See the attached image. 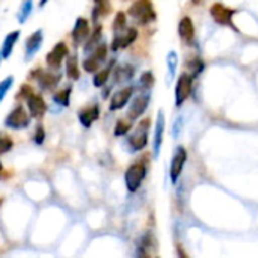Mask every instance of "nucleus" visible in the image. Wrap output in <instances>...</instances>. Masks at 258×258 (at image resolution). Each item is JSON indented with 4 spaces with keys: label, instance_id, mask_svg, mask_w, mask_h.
<instances>
[{
    "label": "nucleus",
    "instance_id": "nucleus-39",
    "mask_svg": "<svg viewBox=\"0 0 258 258\" xmlns=\"http://www.w3.org/2000/svg\"><path fill=\"white\" fill-rule=\"evenodd\" d=\"M106 2H109V0H94V3H106Z\"/></svg>",
    "mask_w": 258,
    "mask_h": 258
},
{
    "label": "nucleus",
    "instance_id": "nucleus-3",
    "mask_svg": "<svg viewBox=\"0 0 258 258\" xmlns=\"http://www.w3.org/2000/svg\"><path fill=\"white\" fill-rule=\"evenodd\" d=\"M147 175V166L142 162L133 163L127 168L125 174H124V181H125V187L128 192H138V189L141 187L142 181L145 180Z\"/></svg>",
    "mask_w": 258,
    "mask_h": 258
},
{
    "label": "nucleus",
    "instance_id": "nucleus-38",
    "mask_svg": "<svg viewBox=\"0 0 258 258\" xmlns=\"http://www.w3.org/2000/svg\"><path fill=\"white\" fill-rule=\"evenodd\" d=\"M47 2H48V0H39V6H41V8H44V6L47 5Z\"/></svg>",
    "mask_w": 258,
    "mask_h": 258
},
{
    "label": "nucleus",
    "instance_id": "nucleus-13",
    "mask_svg": "<svg viewBox=\"0 0 258 258\" xmlns=\"http://www.w3.org/2000/svg\"><path fill=\"white\" fill-rule=\"evenodd\" d=\"M133 92H135L133 86H125V88L116 91V92L112 95V98H110L109 110H110V112H115V110H121L122 107H125V104L132 100Z\"/></svg>",
    "mask_w": 258,
    "mask_h": 258
},
{
    "label": "nucleus",
    "instance_id": "nucleus-26",
    "mask_svg": "<svg viewBox=\"0 0 258 258\" xmlns=\"http://www.w3.org/2000/svg\"><path fill=\"white\" fill-rule=\"evenodd\" d=\"M177 65H178V54L177 51H169L166 56V67H168V80H174L175 73H177Z\"/></svg>",
    "mask_w": 258,
    "mask_h": 258
},
{
    "label": "nucleus",
    "instance_id": "nucleus-11",
    "mask_svg": "<svg viewBox=\"0 0 258 258\" xmlns=\"http://www.w3.org/2000/svg\"><path fill=\"white\" fill-rule=\"evenodd\" d=\"M89 35H91V29H89L88 20L83 17H79L74 23L73 30H71V38L74 41V45H80V44L86 42Z\"/></svg>",
    "mask_w": 258,
    "mask_h": 258
},
{
    "label": "nucleus",
    "instance_id": "nucleus-9",
    "mask_svg": "<svg viewBox=\"0 0 258 258\" xmlns=\"http://www.w3.org/2000/svg\"><path fill=\"white\" fill-rule=\"evenodd\" d=\"M192 82H194V76L183 73L178 80H177V86H175V104L180 107L183 106V103L189 98L190 92H192Z\"/></svg>",
    "mask_w": 258,
    "mask_h": 258
},
{
    "label": "nucleus",
    "instance_id": "nucleus-27",
    "mask_svg": "<svg viewBox=\"0 0 258 258\" xmlns=\"http://www.w3.org/2000/svg\"><path fill=\"white\" fill-rule=\"evenodd\" d=\"M133 73H135V70H133V67H130V65H124V67L118 68L116 73H115L116 82L121 83V82L130 80V79L133 77Z\"/></svg>",
    "mask_w": 258,
    "mask_h": 258
},
{
    "label": "nucleus",
    "instance_id": "nucleus-22",
    "mask_svg": "<svg viewBox=\"0 0 258 258\" xmlns=\"http://www.w3.org/2000/svg\"><path fill=\"white\" fill-rule=\"evenodd\" d=\"M113 65H115V60H112L104 70L95 73V76H94V79H92L94 86L101 88V86H104V85L107 83V80H109V77H110V73H112V70H113Z\"/></svg>",
    "mask_w": 258,
    "mask_h": 258
},
{
    "label": "nucleus",
    "instance_id": "nucleus-41",
    "mask_svg": "<svg viewBox=\"0 0 258 258\" xmlns=\"http://www.w3.org/2000/svg\"><path fill=\"white\" fill-rule=\"evenodd\" d=\"M2 59H3V57H2V54H0V63H2Z\"/></svg>",
    "mask_w": 258,
    "mask_h": 258
},
{
    "label": "nucleus",
    "instance_id": "nucleus-29",
    "mask_svg": "<svg viewBox=\"0 0 258 258\" xmlns=\"http://www.w3.org/2000/svg\"><path fill=\"white\" fill-rule=\"evenodd\" d=\"M153 85H154V76H153V73L151 71L142 73L141 77H139V86L142 89H150Z\"/></svg>",
    "mask_w": 258,
    "mask_h": 258
},
{
    "label": "nucleus",
    "instance_id": "nucleus-34",
    "mask_svg": "<svg viewBox=\"0 0 258 258\" xmlns=\"http://www.w3.org/2000/svg\"><path fill=\"white\" fill-rule=\"evenodd\" d=\"M45 138H47V135H45L44 127H42V125H38L36 130H35V135H33V142H35L36 145H42L44 141H45Z\"/></svg>",
    "mask_w": 258,
    "mask_h": 258
},
{
    "label": "nucleus",
    "instance_id": "nucleus-21",
    "mask_svg": "<svg viewBox=\"0 0 258 258\" xmlns=\"http://www.w3.org/2000/svg\"><path fill=\"white\" fill-rule=\"evenodd\" d=\"M65 73L70 80H77L80 77V70H79V62L77 56H67V65H65Z\"/></svg>",
    "mask_w": 258,
    "mask_h": 258
},
{
    "label": "nucleus",
    "instance_id": "nucleus-18",
    "mask_svg": "<svg viewBox=\"0 0 258 258\" xmlns=\"http://www.w3.org/2000/svg\"><path fill=\"white\" fill-rule=\"evenodd\" d=\"M77 118H79V122L85 128H89L94 124V121H97L100 118V107L97 104H92L85 109H80L77 113Z\"/></svg>",
    "mask_w": 258,
    "mask_h": 258
},
{
    "label": "nucleus",
    "instance_id": "nucleus-7",
    "mask_svg": "<svg viewBox=\"0 0 258 258\" xmlns=\"http://www.w3.org/2000/svg\"><path fill=\"white\" fill-rule=\"evenodd\" d=\"M30 79H36L39 88L42 91L54 89L60 82V73H48L41 68H36L30 73Z\"/></svg>",
    "mask_w": 258,
    "mask_h": 258
},
{
    "label": "nucleus",
    "instance_id": "nucleus-12",
    "mask_svg": "<svg viewBox=\"0 0 258 258\" xmlns=\"http://www.w3.org/2000/svg\"><path fill=\"white\" fill-rule=\"evenodd\" d=\"M42 42H44V32L41 29H38L24 42V50H26L24 59L26 60H30L39 51V48L42 47Z\"/></svg>",
    "mask_w": 258,
    "mask_h": 258
},
{
    "label": "nucleus",
    "instance_id": "nucleus-35",
    "mask_svg": "<svg viewBox=\"0 0 258 258\" xmlns=\"http://www.w3.org/2000/svg\"><path fill=\"white\" fill-rule=\"evenodd\" d=\"M189 68L192 70V76L195 77V76H198V74L203 71L204 63H203V60H200V59H194V60L189 63Z\"/></svg>",
    "mask_w": 258,
    "mask_h": 258
},
{
    "label": "nucleus",
    "instance_id": "nucleus-23",
    "mask_svg": "<svg viewBox=\"0 0 258 258\" xmlns=\"http://www.w3.org/2000/svg\"><path fill=\"white\" fill-rule=\"evenodd\" d=\"M71 92H73V86L68 85L65 86L63 89L57 91L54 95H53V101L62 107H68L70 106V97H71Z\"/></svg>",
    "mask_w": 258,
    "mask_h": 258
},
{
    "label": "nucleus",
    "instance_id": "nucleus-17",
    "mask_svg": "<svg viewBox=\"0 0 258 258\" xmlns=\"http://www.w3.org/2000/svg\"><path fill=\"white\" fill-rule=\"evenodd\" d=\"M163 133H165V113L160 110L157 113L156 119V127H154V139H153V150H154V157L159 156L162 144H163Z\"/></svg>",
    "mask_w": 258,
    "mask_h": 258
},
{
    "label": "nucleus",
    "instance_id": "nucleus-14",
    "mask_svg": "<svg viewBox=\"0 0 258 258\" xmlns=\"http://www.w3.org/2000/svg\"><path fill=\"white\" fill-rule=\"evenodd\" d=\"M26 103H27V109H29V113H30L32 118L39 119L47 113V104H45V101H44V98L41 95L32 92L26 98Z\"/></svg>",
    "mask_w": 258,
    "mask_h": 258
},
{
    "label": "nucleus",
    "instance_id": "nucleus-24",
    "mask_svg": "<svg viewBox=\"0 0 258 258\" xmlns=\"http://www.w3.org/2000/svg\"><path fill=\"white\" fill-rule=\"evenodd\" d=\"M32 9H33V0H21L20 9L17 12V21L20 24H24L27 21L29 15L32 14Z\"/></svg>",
    "mask_w": 258,
    "mask_h": 258
},
{
    "label": "nucleus",
    "instance_id": "nucleus-15",
    "mask_svg": "<svg viewBox=\"0 0 258 258\" xmlns=\"http://www.w3.org/2000/svg\"><path fill=\"white\" fill-rule=\"evenodd\" d=\"M210 14L213 17V20L219 24H224V26H234L233 24V17H234V11L221 5V3H215L212 8H210Z\"/></svg>",
    "mask_w": 258,
    "mask_h": 258
},
{
    "label": "nucleus",
    "instance_id": "nucleus-2",
    "mask_svg": "<svg viewBox=\"0 0 258 258\" xmlns=\"http://www.w3.org/2000/svg\"><path fill=\"white\" fill-rule=\"evenodd\" d=\"M30 113L24 109L23 104H17L5 118L3 124L6 128H12V130H23L27 128L30 125Z\"/></svg>",
    "mask_w": 258,
    "mask_h": 258
},
{
    "label": "nucleus",
    "instance_id": "nucleus-37",
    "mask_svg": "<svg viewBox=\"0 0 258 258\" xmlns=\"http://www.w3.org/2000/svg\"><path fill=\"white\" fill-rule=\"evenodd\" d=\"M181 130H183V118L178 116L177 121H175L174 125H172V135H174V138H178L180 133H181Z\"/></svg>",
    "mask_w": 258,
    "mask_h": 258
},
{
    "label": "nucleus",
    "instance_id": "nucleus-20",
    "mask_svg": "<svg viewBox=\"0 0 258 258\" xmlns=\"http://www.w3.org/2000/svg\"><path fill=\"white\" fill-rule=\"evenodd\" d=\"M18 39H20V30H12L5 36V39L2 42V48H0V54H2L3 59L11 57V54L14 51V47H15Z\"/></svg>",
    "mask_w": 258,
    "mask_h": 258
},
{
    "label": "nucleus",
    "instance_id": "nucleus-4",
    "mask_svg": "<svg viewBox=\"0 0 258 258\" xmlns=\"http://www.w3.org/2000/svg\"><path fill=\"white\" fill-rule=\"evenodd\" d=\"M150 118H145V119H142L139 124H138V127H136V130L128 136V145H130V148H132V151H141V150H144L145 147H147V144H148V128H150Z\"/></svg>",
    "mask_w": 258,
    "mask_h": 258
},
{
    "label": "nucleus",
    "instance_id": "nucleus-6",
    "mask_svg": "<svg viewBox=\"0 0 258 258\" xmlns=\"http://www.w3.org/2000/svg\"><path fill=\"white\" fill-rule=\"evenodd\" d=\"M138 38V30L133 29V27H124L121 30H116L115 32V36H113V41H112V51H119V50H124L127 48L128 45H132Z\"/></svg>",
    "mask_w": 258,
    "mask_h": 258
},
{
    "label": "nucleus",
    "instance_id": "nucleus-33",
    "mask_svg": "<svg viewBox=\"0 0 258 258\" xmlns=\"http://www.w3.org/2000/svg\"><path fill=\"white\" fill-rule=\"evenodd\" d=\"M112 27H113V32L121 30V29H124V27H125V14H124V12H118V14H116V17H115V20H113Z\"/></svg>",
    "mask_w": 258,
    "mask_h": 258
},
{
    "label": "nucleus",
    "instance_id": "nucleus-40",
    "mask_svg": "<svg viewBox=\"0 0 258 258\" xmlns=\"http://www.w3.org/2000/svg\"><path fill=\"white\" fill-rule=\"evenodd\" d=\"M2 174H3V166H2V162H0V177H2Z\"/></svg>",
    "mask_w": 258,
    "mask_h": 258
},
{
    "label": "nucleus",
    "instance_id": "nucleus-5",
    "mask_svg": "<svg viewBox=\"0 0 258 258\" xmlns=\"http://www.w3.org/2000/svg\"><path fill=\"white\" fill-rule=\"evenodd\" d=\"M106 57H107V45L104 42H100L91 53H88V57L82 63L83 70L86 73H95L106 60Z\"/></svg>",
    "mask_w": 258,
    "mask_h": 258
},
{
    "label": "nucleus",
    "instance_id": "nucleus-31",
    "mask_svg": "<svg viewBox=\"0 0 258 258\" xmlns=\"http://www.w3.org/2000/svg\"><path fill=\"white\" fill-rule=\"evenodd\" d=\"M14 147V142L9 136L6 135H0V156L2 154H6L8 151H11Z\"/></svg>",
    "mask_w": 258,
    "mask_h": 258
},
{
    "label": "nucleus",
    "instance_id": "nucleus-30",
    "mask_svg": "<svg viewBox=\"0 0 258 258\" xmlns=\"http://www.w3.org/2000/svg\"><path fill=\"white\" fill-rule=\"evenodd\" d=\"M14 85V76H8L0 82V103L3 101V98L6 97V94L9 92V89Z\"/></svg>",
    "mask_w": 258,
    "mask_h": 258
},
{
    "label": "nucleus",
    "instance_id": "nucleus-1",
    "mask_svg": "<svg viewBox=\"0 0 258 258\" xmlns=\"http://www.w3.org/2000/svg\"><path fill=\"white\" fill-rule=\"evenodd\" d=\"M128 15L139 24H148L156 20V11L151 0H135L128 9Z\"/></svg>",
    "mask_w": 258,
    "mask_h": 258
},
{
    "label": "nucleus",
    "instance_id": "nucleus-16",
    "mask_svg": "<svg viewBox=\"0 0 258 258\" xmlns=\"http://www.w3.org/2000/svg\"><path fill=\"white\" fill-rule=\"evenodd\" d=\"M148 104H150V95H148V94L138 95V97L132 101L130 107H128V113H127V115H128V119L135 121V119H138L139 116H142V115L145 113Z\"/></svg>",
    "mask_w": 258,
    "mask_h": 258
},
{
    "label": "nucleus",
    "instance_id": "nucleus-36",
    "mask_svg": "<svg viewBox=\"0 0 258 258\" xmlns=\"http://www.w3.org/2000/svg\"><path fill=\"white\" fill-rule=\"evenodd\" d=\"M33 92V89H32V86H29V85H21V88H20V92L17 94V98H23V100H26L30 94Z\"/></svg>",
    "mask_w": 258,
    "mask_h": 258
},
{
    "label": "nucleus",
    "instance_id": "nucleus-8",
    "mask_svg": "<svg viewBox=\"0 0 258 258\" xmlns=\"http://www.w3.org/2000/svg\"><path fill=\"white\" fill-rule=\"evenodd\" d=\"M186 162H187V151H186V148L184 147H177L175 153L172 156V160H171V168H169V177H171L172 184H177Z\"/></svg>",
    "mask_w": 258,
    "mask_h": 258
},
{
    "label": "nucleus",
    "instance_id": "nucleus-32",
    "mask_svg": "<svg viewBox=\"0 0 258 258\" xmlns=\"http://www.w3.org/2000/svg\"><path fill=\"white\" fill-rule=\"evenodd\" d=\"M132 128V124L130 122H125V121H118L116 122V127H115V136H124L130 132Z\"/></svg>",
    "mask_w": 258,
    "mask_h": 258
},
{
    "label": "nucleus",
    "instance_id": "nucleus-25",
    "mask_svg": "<svg viewBox=\"0 0 258 258\" xmlns=\"http://www.w3.org/2000/svg\"><path fill=\"white\" fill-rule=\"evenodd\" d=\"M100 39H101V26H97L95 30L89 35V38H88L86 42H85V47H83L85 53H86V54L91 53V51L100 44Z\"/></svg>",
    "mask_w": 258,
    "mask_h": 258
},
{
    "label": "nucleus",
    "instance_id": "nucleus-19",
    "mask_svg": "<svg viewBox=\"0 0 258 258\" xmlns=\"http://www.w3.org/2000/svg\"><path fill=\"white\" fill-rule=\"evenodd\" d=\"M178 35L180 38L187 42V44H192L194 39H195V26H194V21L190 17H183L178 23Z\"/></svg>",
    "mask_w": 258,
    "mask_h": 258
},
{
    "label": "nucleus",
    "instance_id": "nucleus-28",
    "mask_svg": "<svg viewBox=\"0 0 258 258\" xmlns=\"http://www.w3.org/2000/svg\"><path fill=\"white\" fill-rule=\"evenodd\" d=\"M109 12H110V5H109V2H106V3H95V6H94V9H92V20H94V23H95L100 17L107 15Z\"/></svg>",
    "mask_w": 258,
    "mask_h": 258
},
{
    "label": "nucleus",
    "instance_id": "nucleus-10",
    "mask_svg": "<svg viewBox=\"0 0 258 258\" xmlns=\"http://www.w3.org/2000/svg\"><path fill=\"white\" fill-rule=\"evenodd\" d=\"M68 53H70V50H68L67 44L65 42H57L50 50V53L45 56V62H47V65L50 68H59L62 65L63 59L68 56Z\"/></svg>",
    "mask_w": 258,
    "mask_h": 258
}]
</instances>
